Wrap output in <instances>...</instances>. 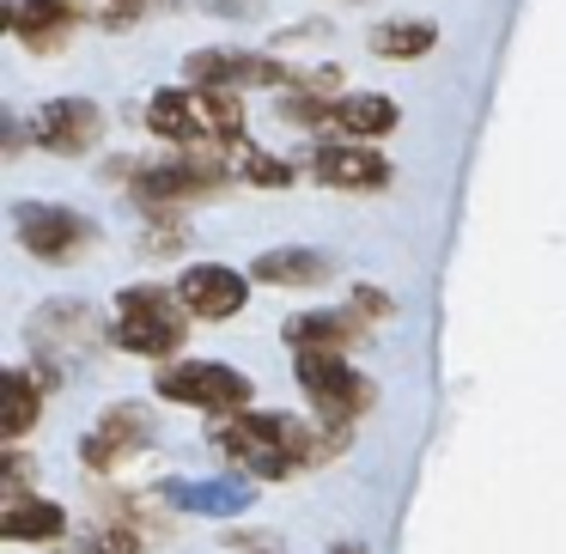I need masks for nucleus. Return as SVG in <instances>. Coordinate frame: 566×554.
Listing matches in <instances>:
<instances>
[{
	"label": "nucleus",
	"mask_w": 566,
	"mask_h": 554,
	"mask_svg": "<svg viewBox=\"0 0 566 554\" xmlns=\"http://www.w3.org/2000/svg\"><path fill=\"white\" fill-rule=\"evenodd\" d=\"M116 342L128 354H147V359H165L184 347V330H189V305H177L165 286H128L116 299Z\"/></svg>",
	"instance_id": "nucleus-1"
},
{
	"label": "nucleus",
	"mask_w": 566,
	"mask_h": 554,
	"mask_svg": "<svg viewBox=\"0 0 566 554\" xmlns=\"http://www.w3.org/2000/svg\"><path fill=\"white\" fill-rule=\"evenodd\" d=\"M159 396L184 408H208V415H250V378L232 366H208V359H189V366H165L159 372Z\"/></svg>",
	"instance_id": "nucleus-2"
},
{
	"label": "nucleus",
	"mask_w": 566,
	"mask_h": 554,
	"mask_svg": "<svg viewBox=\"0 0 566 554\" xmlns=\"http://www.w3.org/2000/svg\"><path fill=\"white\" fill-rule=\"evenodd\" d=\"M298 384L311 390V403L323 408L329 427H342V420H354L371 408V384L359 378L342 354H298Z\"/></svg>",
	"instance_id": "nucleus-3"
},
{
	"label": "nucleus",
	"mask_w": 566,
	"mask_h": 554,
	"mask_svg": "<svg viewBox=\"0 0 566 554\" xmlns=\"http://www.w3.org/2000/svg\"><path fill=\"white\" fill-rule=\"evenodd\" d=\"M13 232H19V244L43 262H74L80 250L92 244V220H80L74 208H43V201H19Z\"/></svg>",
	"instance_id": "nucleus-4"
},
{
	"label": "nucleus",
	"mask_w": 566,
	"mask_h": 554,
	"mask_svg": "<svg viewBox=\"0 0 566 554\" xmlns=\"http://www.w3.org/2000/svg\"><path fill=\"white\" fill-rule=\"evenodd\" d=\"M184 80L196 92H238V86H281L286 67L269 55H238V50H201L184 62Z\"/></svg>",
	"instance_id": "nucleus-5"
},
{
	"label": "nucleus",
	"mask_w": 566,
	"mask_h": 554,
	"mask_svg": "<svg viewBox=\"0 0 566 554\" xmlns=\"http://www.w3.org/2000/svg\"><path fill=\"white\" fill-rule=\"evenodd\" d=\"M0 13H7V31H13L31 55L62 50V43L74 38V25L86 19L80 13V0H7Z\"/></svg>",
	"instance_id": "nucleus-6"
},
{
	"label": "nucleus",
	"mask_w": 566,
	"mask_h": 554,
	"mask_svg": "<svg viewBox=\"0 0 566 554\" xmlns=\"http://www.w3.org/2000/svg\"><path fill=\"white\" fill-rule=\"evenodd\" d=\"M147 439H153V415H147V408H111V415L86 432L80 457H86L92 469H111V463H123L128 451H147Z\"/></svg>",
	"instance_id": "nucleus-7"
},
{
	"label": "nucleus",
	"mask_w": 566,
	"mask_h": 554,
	"mask_svg": "<svg viewBox=\"0 0 566 554\" xmlns=\"http://www.w3.org/2000/svg\"><path fill=\"white\" fill-rule=\"evenodd\" d=\"M98 135H104V111L86 98H55L38 116V140L50 153H86V147H98Z\"/></svg>",
	"instance_id": "nucleus-8"
},
{
	"label": "nucleus",
	"mask_w": 566,
	"mask_h": 554,
	"mask_svg": "<svg viewBox=\"0 0 566 554\" xmlns=\"http://www.w3.org/2000/svg\"><path fill=\"white\" fill-rule=\"evenodd\" d=\"M177 299L189 305V317L220 323V317H232V311L244 305V274L220 269V262H196V269L177 281Z\"/></svg>",
	"instance_id": "nucleus-9"
},
{
	"label": "nucleus",
	"mask_w": 566,
	"mask_h": 554,
	"mask_svg": "<svg viewBox=\"0 0 566 554\" xmlns=\"http://www.w3.org/2000/svg\"><path fill=\"white\" fill-rule=\"evenodd\" d=\"M311 171H317L329 189H384L390 165H384L371 147H323V153H311Z\"/></svg>",
	"instance_id": "nucleus-10"
},
{
	"label": "nucleus",
	"mask_w": 566,
	"mask_h": 554,
	"mask_svg": "<svg viewBox=\"0 0 566 554\" xmlns=\"http://www.w3.org/2000/svg\"><path fill=\"white\" fill-rule=\"evenodd\" d=\"M354 317L347 311H311V317H293L286 323V342L298 347V354H342V347H354Z\"/></svg>",
	"instance_id": "nucleus-11"
},
{
	"label": "nucleus",
	"mask_w": 566,
	"mask_h": 554,
	"mask_svg": "<svg viewBox=\"0 0 566 554\" xmlns=\"http://www.w3.org/2000/svg\"><path fill=\"white\" fill-rule=\"evenodd\" d=\"M62 524H67L62 505H55V500H31V493H25V500H7V512H0V536H7V542H55V536H62Z\"/></svg>",
	"instance_id": "nucleus-12"
},
{
	"label": "nucleus",
	"mask_w": 566,
	"mask_h": 554,
	"mask_svg": "<svg viewBox=\"0 0 566 554\" xmlns=\"http://www.w3.org/2000/svg\"><path fill=\"white\" fill-rule=\"evenodd\" d=\"M335 135H354V140H371V135H390L396 128V104L378 98V92H354V98H335Z\"/></svg>",
	"instance_id": "nucleus-13"
},
{
	"label": "nucleus",
	"mask_w": 566,
	"mask_h": 554,
	"mask_svg": "<svg viewBox=\"0 0 566 554\" xmlns=\"http://www.w3.org/2000/svg\"><path fill=\"white\" fill-rule=\"evenodd\" d=\"M147 128L165 140H196L208 135V123H201V98L196 92H159V98L147 104Z\"/></svg>",
	"instance_id": "nucleus-14"
},
{
	"label": "nucleus",
	"mask_w": 566,
	"mask_h": 554,
	"mask_svg": "<svg viewBox=\"0 0 566 554\" xmlns=\"http://www.w3.org/2000/svg\"><path fill=\"white\" fill-rule=\"evenodd\" d=\"M256 281H269V286H323L329 281V262H323L317 250H269V257H256Z\"/></svg>",
	"instance_id": "nucleus-15"
},
{
	"label": "nucleus",
	"mask_w": 566,
	"mask_h": 554,
	"mask_svg": "<svg viewBox=\"0 0 566 554\" xmlns=\"http://www.w3.org/2000/svg\"><path fill=\"white\" fill-rule=\"evenodd\" d=\"M432 43H439V31L415 25V19H390V25L371 31V55H384V62H415V55H427Z\"/></svg>",
	"instance_id": "nucleus-16"
},
{
	"label": "nucleus",
	"mask_w": 566,
	"mask_h": 554,
	"mask_svg": "<svg viewBox=\"0 0 566 554\" xmlns=\"http://www.w3.org/2000/svg\"><path fill=\"white\" fill-rule=\"evenodd\" d=\"M43 384H50L43 372H13V378H7V403H0V432H7V439H19V432L38 420Z\"/></svg>",
	"instance_id": "nucleus-17"
},
{
	"label": "nucleus",
	"mask_w": 566,
	"mask_h": 554,
	"mask_svg": "<svg viewBox=\"0 0 566 554\" xmlns=\"http://www.w3.org/2000/svg\"><path fill=\"white\" fill-rule=\"evenodd\" d=\"M196 98H201V123H208V135H220V140L244 135V104H238V92H196Z\"/></svg>",
	"instance_id": "nucleus-18"
},
{
	"label": "nucleus",
	"mask_w": 566,
	"mask_h": 554,
	"mask_svg": "<svg viewBox=\"0 0 566 554\" xmlns=\"http://www.w3.org/2000/svg\"><path fill=\"white\" fill-rule=\"evenodd\" d=\"M171 493H177V505H189V512H213V518H226V512L244 505V493L226 488V481H196V488H171Z\"/></svg>",
	"instance_id": "nucleus-19"
},
{
	"label": "nucleus",
	"mask_w": 566,
	"mask_h": 554,
	"mask_svg": "<svg viewBox=\"0 0 566 554\" xmlns=\"http://www.w3.org/2000/svg\"><path fill=\"white\" fill-rule=\"evenodd\" d=\"M244 177L262 189H281V184H293V165H281L274 153H244Z\"/></svg>",
	"instance_id": "nucleus-20"
},
{
	"label": "nucleus",
	"mask_w": 566,
	"mask_h": 554,
	"mask_svg": "<svg viewBox=\"0 0 566 554\" xmlns=\"http://www.w3.org/2000/svg\"><path fill=\"white\" fill-rule=\"evenodd\" d=\"M165 7H171V0H104V25H135L140 13H165Z\"/></svg>",
	"instance_id": "nucleus-21"
},
{
	"label": "nucleus",
	"mask_w": 566,
	"mask_h": 554,
	"mask_svg": "<svg viewBox=\"0 0 566 554\" xmlns=\"http://www.w3.org/2000/svg\"><path fill=\"white\" fill-rule=\"evenodd\" d=\"M196 7H208V13H220V19H250V13H262V0H196Z\"/></svg>",
	"instance_id": "nucleus-22"
},
{
	"label": "nucleus",
	"mask_w": 566,
	"mask_h": 554,
	"mask_svg": "<svg viewBox=\"0 0 566 554\" xmlns=\"http://www.w3.org/2000/svg\"><path fill=\"white\" fill-rule=\"evenodd\" d=\"M359 311H366V317H384V311H390V299L371 293V286H359Z\"/></svg>",
	"instance_id": "nucleus-23"
},
{
	"label": "nucleus",
	"mask_w": 566,
	"mask_h": 554,
	"mask_svg": "<svg viewBox=\"0 0 566 554\" xmlns=\"http://www.w3.org/2000/svg\"><path fill=\"white\" fill-rule=\"evenodd\" d=\"M335 554H366V548H354V542H347V548H335Z\"/></svg>",
	"instance_id": "nucleus-24"
},
{
	"label": "nucleus",
	"mask_w": 566,
	"mask_h": 554,
	"mask_svg": "<svg viewBox=\"0 0 566 554\" xmlns=\"http://www.w3.org/2000/svg\"><path fill=\"white\" fill-rule=\"evenodd\" d=\"M86 554H104V548H86Z\"/></svg>",
	"instance_id": "nucleus-25"
}]
</instances>
